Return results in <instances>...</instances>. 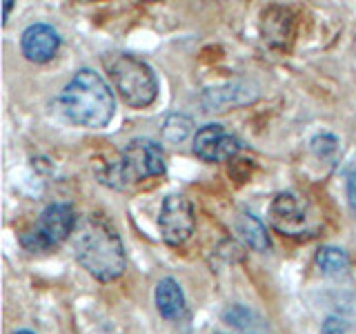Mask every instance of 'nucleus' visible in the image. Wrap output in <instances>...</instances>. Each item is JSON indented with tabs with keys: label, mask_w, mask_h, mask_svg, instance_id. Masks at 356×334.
I'll list each match as a JSON object with an SVG mask.
<instances>
[{
	"label": "nucleus",
	"mask_w": 356,
	"mask_h": 334,
	"mask_svg": "<svg viewBox=\"0 0 356 334\" xmlns=\"http://www.w3.org/2000/svg\"><path fill=\"white\" fill-rule=\"evenodd\" d=\"M5 22L9 20V14H11V7H14V3H11V0H5Z\"/></svg>",
	"instance_id": "17"
},
{
	"label": "nucleus",
	"mask_w": 356,
	"mask_h": 334,
	"mask_svg": "<svg viewBox=\"0 0 356 334\" xmlns=\"http://www.w3.org/2000/svg\"><path fill=\"white\" fill-rule=\"evenodd\" d=\"M70 241L74 259L96 281L111 283L125 272V245L109 218L100 214H87L78 218V225Z\"/></svg>",
	"instance_id": "1"
},
{
	"label": "nucleus",
	"mask_w": 356,
	"mask_h": 334,
	"mask_svg": "<svg viewBox=\"0 0 356 334\" xmlns=\"http://www.w3.org/2000/svg\"><path fill=\"white\" fill-rule=\"evenodd\" d=\"M154 305L159 310V315L165 321L178 323L187 319V299L181 283L176 281L172 276H165L156 283L154 289Z\"/></svg>",
	"instance_id": "10"
},
{
	"label": "nucleus",
	"mask_w": 356,
	"mask_h": 334,
	"mask_svg": "<svg viewBox=\"0 0 356 334\" xmlns=\"http://www.w3.org/2000/svg\"><path fill=\"white\" fill-rule=\"evenodd\" d=\"M309 150L318 161H334L339 154V138L330 132H321L309 141Z\"/></svg>",
	"instance_id": "13"
},
{
	"label": "nucleus",
	"mask_w": 356,
	"mask_h": 334,
	"mask_svg": "<svg viewBox=\"0 0 356 334\" xmlns=\"http://www.w3.org/2000/svg\"><path fill=\"white\" fill-rule=\"evenodd\" d=\"M321 334H348V321L341 317H327L321 326Z\"/></svg>",
	"instance_id": "16"
},
{
	"label": "nucleus",
	"mask_w": 356,
	"mask_h": 334,
	"mask_svg": "<svg viewBox=\"0 0 356 334\" xmlns=\"http://www.w3.org/2000/svg\"><path fill=\"white\" fill-rule=\"evenodd\" d=\"M189 132H192V120H189L187 116L174 114V116L167 118L165 127H163V136L170 143H181L187 138Z\"/></svg>",
	"instance_id": "14"
},
{
	"label": "nucleus",
	"mask_w": 356,
	"mask_h": 334,
	"mask_svg": "<svg viewBox=\"0 0 356 334\" xmlns=\"http://www.w3.org/2000/svg\"><path fill=\"white\" fill-rule=\"evenodd\" d=\"M167 170L165 150L152 138H131L114 161L105 165L100 181L114 189H129L143 181L163 176Z\"/></svg>",
	"instance_id": "3"
},
{
	"label": "nucleus",
	"mask_w": 356,
	"mask_h": 334,
	"mask_svg": "<svg viewBox=\"0 0 356 334\" xmlns=\"http://www.w3.org/2000/svg\"><path fill=\"white\" fill-rule=\"evenodd\" d=\"M14 334H36V332H31V330H18V332H14Z\"/></svg>",
	"instance_id": "18"
},
{
	"label": "nucleus",
	"mask_w": 356,
	"mask_h": 334,
	"mask_svg": "<svg viewBox=\"0 0 356 334\" xmlns=\"http://www.w3.org/2000/svg\"><path fill=\"white\" fill-rule=\"evenodd\" d=\"M241 152L238 138L218 122L203 125L194 134V154L205 163H225Z\"/></svg>",
	"instance_id": "8"
},
{
	"label": "nucleus",
	"mask_w": 356,
	"mask_h": 334,
	"mask_svg": "<svg viewBox=\"0 0 356 334\" xmlns=\"http://www.w3.org/2000/svg\"><path fill=\"white\" fill-rule=\"evenodd\" d=\"M159 230L161 239L167 245H172V248L185 245L196 230L192 200L183 194H167L159 212Z\"/></svg>",
	"instance_id": "7"
},
{
	"label": "nucleus",
	"mask_w": 356,
	"mask_h": 334,
	"mask_svg": "<svg viewBox=\"0 0 356 334\" xmlns=\"http://www.w3.org/2000/svg\"><path fill=\"white\" fill-rule=\"evenodd\" d=\"M76 225L78 214L72 203H51L20 234V248L29 254H49L72 239Z\"/></svg>",
	"instance_id": "5"
},
{
	"label": "nucleus",
	"mask_w": 356,
	"mask_h": 334,
	"mask_svg": "<svg viewBox=\"0 0 356 334\" xmlns=\"http://www.w3.org/2000/svg\"><path fill=\"white\" fill-rule=\"evenodd\" d=\"M236 232H238V237L245 241V245L252 248L254 252L263 254L272 248L267 228L263 225V221L259 216L252 214V212H241V214L236 216Z\"/></svg>",
	"instance_id": "11"
},
{
	"label": "nucleus",
	"mask_w": 356,
	"mask_h": 334,
	"mask_svg": "<svg viewBox=\"0 0 356 334\" xmlns=\"http://www.w3.org/2000/svg\"><path fill=\"white\" fill-rule=\"evenodd\" d=\"M270 225L289 239H314L323 230L321 212L298 192H281L267 207Z\"/></svg>",
	"instance_id": "6"
},
{
	"label": "nucleus",
	"mask_w": 356,
	"mask_h": 334,
	"mask_svg": "<svg viewBox=\"0 0 356 334\" xmlns=\"http://www.w3.org/2000/svg\"><path fill=\"white\" fill-rule=\"evenodd\" d=\"M65 118L85 129L107 127L116 114V98L107 81L94 70H78L60 92Z\"/></svg>",
	"instance_id": "2"
},
{
	"label": "nucleus",
	"mask_w": 356,
	"mask_h": 334,
	"mask_svg": "<svg viewBox=\"0 0 356 334\" xmlns=\"http://www.w3.org/2000/svg\"><path fill=\"white\" fill-rule=\"evenodd\" d=\"M345 194H348V205L352 209V214L356 218V159L350 165V172H348V183H345Z\"/></svg>",
	"instance_id": "15"
},
{
	"label": "nucleus",
	"mask_w": 356,
	"mask_h": 334,
	"mask_svg": "<svg viewBox=\"0 0 356 334\" xmlns=\"http://www.w3.org/2000/svg\"><path fill=\"white\" fill-rule=\"evenodd\" d=\"M107 76L120 100L131 109H145L159 98V78L143 58L134 54H114L105 61Z\"/></svg>",
	"instance_id": "4"
},
{
	"label": "nucleus",
	"mask_w": 356,
	"mask_h": 334,
	"mask_svg": "<svg viewBox=\"0 0 356 334\" xmlns=\"http://www.w3.org/2000/svg\"><path fill=\"white\" fill-rule=\"evenodd\" d=\"M60 49V33L47 22H33L20 36V51L29 63H49Z\"/></svg>",
	"instance_id": "9"
},
{
	"label": "nucleus",
	"mask_w": 356,
	"mask_h": 334,
	"mask_svg": "<svg viewBox=\"0 0 356 334\" xmlns=\"http://www.w3.org/2000/svg\"><path fill=\"white\" fill-rule=\"evenodd\" d=\"M314 263H316L318 270L327 276L345 274L352 265L350 254L343 248H334V245H323V248H318V252L314 256Z\"/></svg>",
	"instance_id": "12"
}]
</instances>
